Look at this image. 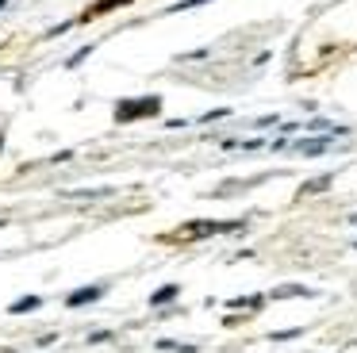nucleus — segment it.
<instances>
[{
	"label": "nucleus",
	"mask_w": 357,
	"mask_h": 353,
	"mask_svg": "<svg viewBox=\"0 0 357 353\" xmlns=\"http://www.w3.org/2000/svg\"><path fill=\"white\" fill-rule=\"evenodd\" d=\"M104 292H108V284H89V288H81V292H70L66 303H70V307H85V303H96Z\"/></svg>",
	"instance_id": "2"
},
{
	"label": "nucleus",
	"mask_w": 357,
	"mask_h": 353,
	"mask_svg": "<svg viewBox=\"0 0 357 353\" xmlns=\"http://www.w3.org/2000/svg\"><path fill=\"white\" fill-rule=\"evenodd\" d=\"M127 4V0H100V4H93V12H112V8Z\"/></svg>",
	"instance_id": "9"
},
{
	"label": "nucleus",
	"mask_w": 357,
	"mask_h": 353,
	"mask_svg": "<svg viewBox=\"0 0 357 353\" xmlns=\"http://www.w3.org/2000/svg\"><path fill=\"white\" fill-rule=\"evenodd\" d=\"M349 227H357V215H349Z\"/></svg>",
	"instance_id": "13"
},
{
	"label": "nucleus",
	"mask_w": 357,
	"mask_h": 353,
	"mask_svg": "<svg viewBox=\"0 0 357 353\" xmlns=\"http://www.w3.org/2000/svg\"><path fill=\"white\" fill-rule=\"evenodd\" d=\"M326 184H331V176H319V181H311V184H303L300 188V196H307V192H323Z\"/></svg>",
	"instance_id": "6"
},
{
	"label": "nucleus",
	"mask_w": 357,
	"mask_h": 353,
	"mask_svg": "<svg viewBox=\"0 0 357 353\" xmlns=\"http://www.w3.org/2000/svg\"><path fill=\"white\" fill-rule=\"evenodd\" d=\"M300 334H303V330L296 326V330H277V334H269V338H273V342H288V338H300Z\"/></svg>",
	"instance_id": "8"
},
{
	"label": "nucleus",
	"mask_w": 357,
	"mask_h": 353,
	"mask_svg": "<svg viewBox=\"0 0 357 353\" xmlns=\"http://www.w3.org/2000/svg\"><path fill=\"white\" fill-rule=\"evenodd\" d=\"M334 146V138H307V142H296L292 150H300V153H323V150H331Z\"/></svg>",
	"instance_id": "3"
},
{
	"label": "nucleus",
	"mask_w": 357,
	"mask_h": 353,
	"mask_svg": "<svg viewBox=\"0 0 357 353\" xmlns=\"http://www.w3.org/2000/svg\"><path fill=\"white\" fill-rule=\"evenodd\" d=\"M192 4H204V0H181V4H173L169 12H185V8H192Z\"/></svg>",
	"instance_id": "12"
},
{
	"label": "nucleus",
	"mask_w": 357,
	"mask_h": 353,
	"mask_svg": "<svg viewBox=\"0 0 357 353\" xmlns=\"http://www.w3.org/2000/svg\"><path fill=\"white\" fill-rule=\"evenodd\" d=\"M4 4H8V0H0V8H4Z\"/></svg>",
	"instance_id": "14"
},
{
	"label": "nucleus",
	"mask_w": 357,
	"mask_h": 353,
	"mask_svg": "<svg viewBox=\"0 0 357 353\" xmlns=\"http://www.w3.org/2000/svg\"><path fill=\"white\" fill-rule=\"evenodd\" d=\"M39 303H43L39 296H24V299H16V303H12V315H27V311H35Z\"/></svg>",
	"instance_id": "4"
},
{
	"label": "nucleus",
	"mask_w": 357,
	"mask_h": 353,
	"mask_svg": "<svg viewBox=\"0 0 357 353\" xmlns=\"http://www.w3.org/2000/svg\"><path fill=\"white\" fill-rule=\"evenodd\" d=\"M89 342H112V334H108V330H93V334H89Z\"/></svg>",
	"instance_id": "11"
},
{
	"label": "nucleus",
	"mask_w": 357,
	"mask_h": 353,
	"mask_svg": "<svg viewBox=\"0 0 357 353\" xmlns=\"http://www.w3.org/2000/svg\"><path fill=\"white\" fill-rule=\"evenodd\" d=\"M162 112L158 96H139V100H119L116 104V123H131V119H150Z\"/></svg>",
	"instance_id": "1"
},
{
	"label": "nucleus",
	"mask_w": 357,
	"mask_h": 353,
	"mask_svg": "<svg viewBox=\"0 0 357 353\" xmlns=\"http://www.w3.org/2000/svg\"><path fill=\"white\" fill-rule=\"evenodd\" d=\"M0 146H4V135H0Z\"/></svg>",
	"instance_id": "15"
},
{
	"label": "nucleus",
	"mask_w": 357,
	"mask_h": 353,
	"mask_svg": "<svg viewBox=\"0 0 357 353\" xmlns=\"http://www.w3.org/2000/svg\"><path fill=\"white\" fill-rule=\"evenodd\" d=\"M169 299H177V284H165V288H158L154 296H150V303H169Z\"/></svg>",
	"instance_id": "5"
},
{
	"label": "nucleus",
	"mask_w": 357,
	"mask_h": 353,
	"mask_svg": "<svg viewBox=\"0 0 357 353\" xmlns=\"http://www.w3.org/2000/svg\"><path fill=\"white\" fill-rule=\"evenodd\" d=\"M158 350H173V353H196V345H181V342H158Z\"/></svg>",
	"instance_id": "7"
},
{
	"label": "nucleus",
	"mask_w": 357,
	"mask_h": 353,
	"mask_svg": "<svg viewBox=\"0 0 357 353\" xmlns=\"http://www.w3.org/2000/svg\"><path fill=\"white\" fill-rule=\"evenodd\" d=\"M89 50H93V46H85V50H77V54H73V58H70V61H66V66H70V69H73V66H81V61H85V58H89Z\"/></svg>",
	"instance_id": "10"
}]
</instances>
